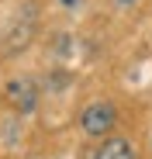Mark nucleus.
<instances>
[{"label": "nucleus", "mask_w": 152, "mask_h": 159, "mask_svg": "<svg viewBox=\"0 0 152 159\" xmlns=\"http://www.w3.org/2000/svg\"><path fill=\"white\" fill-rule=\"evenodd\" d=\"M93 159H135V149H132L128 139H107L93 152Z\"/></svg>", "instance_id": "4"}, {"label": "nucleus", "mask_w": 152, "mask_h": 159, "mask_svg": "<svg viewBox=\"0 0 152 159\" xmlns=\"http://www.w3.org/2000/svg\"><path fill=\"white\" fill-rule=\"evenodd\" d=\"M118 4H135V0H118Z\"/></svg>", "instance_id": "6"}, {"label": "nucleus", "mask_w": 152, "mask_h": 159, "mask_svg": "<svg viewBox=\"0 0 152 159\" xmlns=\"http://www.w3.org/2000/svg\"><path fill=\"white\" fill-rule=\"evenodd\" d=\"M114 125H118V107L111 100H93V104H87L83 114H80V128L87 131V135H93V139L107 135Z\"/></svg>", "instance_id": "1"}, {"label": "nucleus", "mask_w": 152, "mask_h": 159, "mask_svg": "<svg viewBox=\"0 0 152 159\" xmlns=\"http://www.w3.org/2000/svg\"><path fill=\"white\" fill-rule=\"evenodd\" d=\"M62 4H66V7H76V4H80V0H62Z\"/></svg>", "instance_id": "5"}, {"label": "nucleus", "mask_w": 152, "mask_h": 159, "mask_svg": "<svg viewBox=\"0 0 152 159\" xmlns=\"http://www.w3.org/2000/svg\"><path fill=\"white\" fill-rule=\"evenodd\" d=\"M7 104L17 114H31L38 107V87H35V80H24V76L11 80L7 83Z\"/></svg>", "instance_id": "2"}, {"label": "nucleus", "mask_w": 152, "mask_h": 159, "mask_svg": "<svg viewBox=\"0 0 152 159\" xmlns=\"http://www.w3.org/2000/svg\"><path fill=\"white\" fill-rule=\"evenodd\" d=\"M35 24H38V17H35V11H31V4H24V11H21V17L11 24V38L0 45V52H21L24 45L31 42V35H35Z\"/></svg>", "instance_id": "3"}]
</instances>
